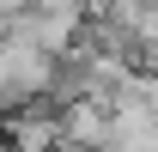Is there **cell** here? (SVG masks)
Instances as JSON below:
<instances>
[{
  "instance_id": "obj_1",
  "label": "cell",
  "mask_w": 158,
  "mask_h": 152,
  "mask_svg": "<svg viewBox=\"0 0 158 152\" xmlns=\"http://www.w3.org/2000/svg\"><path fill=\"white\" fill-rule=\"evenodd\" d=\"M61 116V146L73 152H110V103L103 97H79V103H67Z\"/></svg>"
}]
</instances>
